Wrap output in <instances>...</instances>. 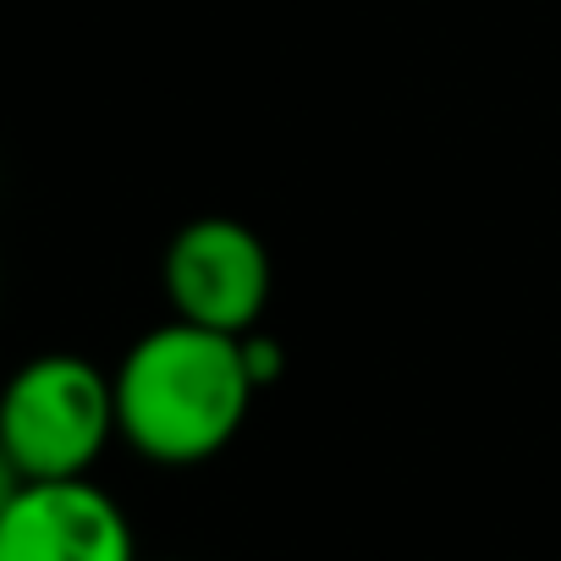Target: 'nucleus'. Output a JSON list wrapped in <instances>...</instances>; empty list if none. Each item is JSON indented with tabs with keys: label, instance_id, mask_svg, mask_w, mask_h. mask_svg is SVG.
I'll use <instances>...</instances> for the list:
<instances>
[{
	"label": "nucleus",
	"instance_id": "obj_1",
	"mask_svg": "<svg viewBox=\"0 0 561 561\" xmlns=\"http://www.w3.org/2000/svg\"><path fill=\"white\" fill-rule=\"evenodd\" d=\"M259 391L248 342L193 320H171L133 342L116 369L122 435L165 468H187L231 446Z\"/></svg>",
	"mask_w": 561,
	"mask_h": 561
},
{
	"label": "nucleus",
	"instance_id": "obj_2",
	"mask_svg": "<svg viewBox=\"0 0 561 561\" xmlns=\"http://www.w3.org/2000/svg\"><path fill=\"white\" fill-rule=\"evenodd\" d=\"M111 435H122L116 375L105 380L78 353L23 364L0 408V451L12 479H83Z\"/></svg>",
	"mask_w": 561,
	"mask_h": 561
},
{
	"label": "nucleus",
	"instance_id": "obj_3",
	"mask_svg": "<svg viewBox=\"0 0 561 561\" xmlns=\"http://www.w3.org/2000/svg\"><path fill=\"white\" fill-rule=\"evenodd\" d=\"M160 280L176 320L248 336L270 304V248L231 215H198L171 237Z\"/></svg>",
	"mask_w": 561,
	"mask_h": 561
},
{
	"label": "nucleus",
	"instance_id": "obj_4",
	"mask_svg": "<svg viewBox=\"0 0 561 561\" xmlns=\"http://www.w3.org/2000/svg\"><path fill=\"white\" fill-rule=\"evenodd\" d=\"M0 561H133V528L89 479H18L0 512Z\"/></svg>",
	"mask_w": 561,
	"mask_h": 561
}]
</instances>
